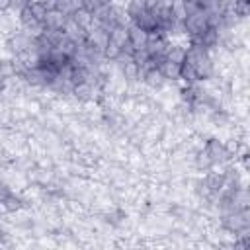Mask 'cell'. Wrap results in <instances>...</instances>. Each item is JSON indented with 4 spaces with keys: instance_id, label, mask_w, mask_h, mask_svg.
I'll list each match as a JSON object with an SVG mask.
<instances>
[{
    "instance_id": "2",
    "label": "cell",
    "mask_w": 250,
    "mask_h": 250,
    "mask_svg": "<svg viewBox=\"0 0 250 250\" xmlns=\"http://www.w3.org/2000/svg\"><path fill=\"white\" fill-rule=\"evenodd\" d=\"M205 156H207L209 162H223V160L229 158V150L219 141H209L207 148H205Z\"/></svg>"
},
{
    "instance_id": "1",
    "label": "cell",
    "mask_w": 250,
    "mask_h": 250,
    "mask_svg": "<svg viewBox=\"0 0 250 250\" xmlns=\"http://www.w3.org/2000/svg\"><path fill=\"white\" fill-rule=\"evenodd\" d=\"M184 29L193 37L197 39L207 27H209V21H207V12H195V14H188L184 18Z\"/></svg>"
}]
</instances>
